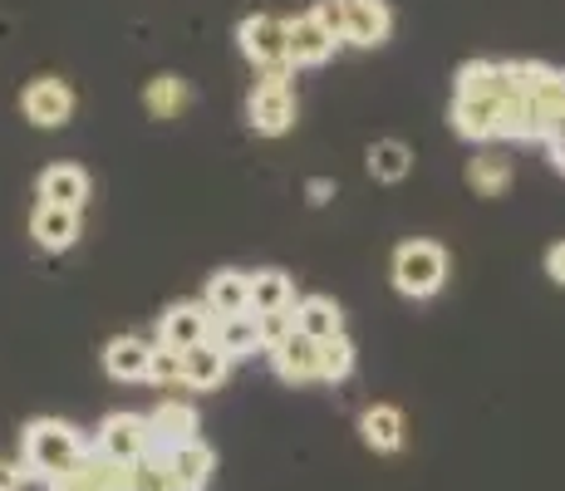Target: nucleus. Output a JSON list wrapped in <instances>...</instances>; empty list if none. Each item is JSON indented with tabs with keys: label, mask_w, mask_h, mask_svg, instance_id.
I'll use <instances>...</instances> for the list:
<instances>
[{
	"label": "nucleus",
	"mask_w": 565,
	"mask_h": 491,
	"mask_svg": "<svg viewBox=\"0 0 565 491\" xmlns=\"http://www.w3.org/2000/svg\"><path fill=\"white\" fill-rule=\"evenodd\" d=\"M148 364H153V344L138 340V334H118V340L104 344V369L118 384H138L148 378Z\"/></svg>",
	"instance_id": "f3484780"
},
{
	"label": "nucleus",
	"mask_w": 565,
	"mask_h": 491,
	"mask_svg": "<svg viewBox=\"0 0 565 491\" xmlns=\"http://www.w3.org/2000/svg\"><path fill=\"white\" fill-rule=\"evenodd\" d=\"M89 452H94L89 438H84L74 423H60V418H35L20 433V462H25V472L40 477V482L79 467Z\"/></svg>",
	"instance_id": "f257e3e1"
},
{
	"label": "nucleus",
	"mask_w": 565,
	"mask_h": 491,
	"mask_svg": "<svg viewBox=\"0 0 565 491\" xmlns=\"http://www.w3.org/2000/svg\"><path fill=\"white\" fill-rule=\"evenodd\" d=\"M270 369H276L280 378H286V384H315V378H320V344L310 340V334H290L286 344L280 349H270Z\"/></svg>",
	"instance_id": "4468645a"
},
{
	"label": "nucleus",
	"mask_w": 565,
	"mask_h": 491,
	"mask_svg": "<svg viewBox=\"0 0 565 491\" xmlns=\"http://www.w3.org/2000/svg\"><path fill=\"white\" fill-rule=\"evenodd\" d=\"M236 45H242V54L260 74L290 70V35H286V20L280 15H246L242 25H236Z\"/></svg>",
	"instance_id": "423d86ee"
},
{
	"label": "nucleus",
	"mask_w": 565,
	"mask_h": 491,
	"mask_svg": "<svg viewBox=\"0 0 565 491\" xmlns=\"http://www.w3.org/2000/svg\"><path fill=\"white\" fill-rule=\"evenodd\" d=\"M458 98H507V64L467 60L458 70Z\"/></svg>",
	"instance_id": "b1692460"
},
{
	"label": "nucleus",
	"mask_w": 565,
	"mask_h": 491,
	"mask_svg": "<svg viewBox=\"0 0 565 491\" xmlns=\"http://www.w3.org/2000/svg\"><path fill=\"white\" fill-rule=\"evenodd\" d=\"M369 172L379 182H404L413 172V148L398 138H379V143H369Z\"/></svg>",
	"instance_id": "bb28decb"
},
{
	"label": "nucleus",
	"mask_w": 565,
	"mask_h": 491,
	"mask_svg": "<svg viewBox=\"0 0 565 491\" xmlns=\"http://www.w3.org/2000/svg\"><path fill=\"white\" fill-rule=\"evenodd\" d=\"M286 35H290V70H315V64H324L334 50H340V40L324 35L315 15L286 20Z\"/></svg>",
	"instance_id": "2eb2a0df"
},
{
	"label": "nucleus",
	"mask_w": 565,
	"mask_h": 491,
	"mask_svg": "<svg viewBox=\"0 0 565 491\" xmlns=\"http://www.w3.org/2000/svg\"><path fill=\"white\" fill-rule=\"evenodd\" d=\"M188 104H192V84L188 79H178V74H158V79H148L143 108L153 118H178Z\"/></svg>",
	"instance_id": "a878e982"
},
{
	"label": "nucleus",
	"mask_w": 565,
	"mask_h": 491,
	"mask_svg": "<svg viewBox=\"0 0 565 491\" xmlns=\"http://www.w3.org/2000/svg\"><path fill=\"white\" fill-rule=\"evenodd\" d=\"M507 94L526 98L531 114L541 118V134L551 138V128L565 118V70L541 60H507Z\"/></svg>",
	"instance_id": "f03ea898"
},
{
	"label": "nucleus",
	"mask_w": 565,
	"mask_h": 491,
	"mask_svg": "<svg viewBox=\"0 0 565 491\" xmlns=\"http://www.w3.org/2000/svg\"><path fill=\"white\" fill-rule=\"evenodd\" d=\"M546 152H551V168H556L561 178H565V118H561L556 128H551V138H546Z\"/></svg>",
	"instance_id": "473e14b6"
},
{
	"label": "nucleus",
	"mask_w": 565,
	"mask_h": 491,
	"mask_svg": "<svg viewBox=\"0 0 565 491\" xmlns=\"http://www.w3.org/2000/svg\"><path fill=\"white\" fill-rule=\"evenodd\" d=\"M25 487H30L25 462H10V457H0V491H25Z\"/></svg>",
	"instance_id": "2f4dec72"
},
{
	"label": "nucleus",
	"mask_w": 565,
	"mask_h": 491,
	"mask_svg": "<svg viewBox=\"0 0 565 491\" xmlns=\"http://www.w3.org/2000/svg\"><path fill=\"white\" fill-rule=\"evenodd\" d=\"M467 188H472L477 196H507L512 192V158L482 148L472 162H467Z\"/></svg>",
	"instance_id": "4be33fe9"
},
{
	"label": "nucleus",
	"mask_w": 565,
	"mask_h": 491,
	"mask_svg": "<svg viewBox=\"0 0 565 491\" xmlns=\"http://www.w3.org/2000/svg\"><path fill=\"white\" fill-rule=\"evenodd\" d=\"M448 124L467 143H492L502 128V98H452Z\"/></svg>",
	"instance_id": "9d476101"
},
{
	"label": "nucleus",
	"mask_w": 565,
	"mask_h": 491,
	"mask_svg": "<svg viewBox=\"0 0 565 491\" xmlns=\"http://www.w3.org/2000/svg\"><path fill=\"white\" fill-rule=\"evenodd\" d=\"M30 236H35L45 250H70L74 242H79V212L40 202L35 212H30Z\"/></svg>",
	"instance_id": "a211bd4d"
},
{
	"label": "nucleus",
	"mask_w": 565,
	"mask_h": 491,
	"mask_svg": "<svg viewBox=\"0 0 565 491\" xmlns=\"http://www.w3.org/2000/svg\"><path fill=\"white\" fill-rule=\"evenodd\" d=\"M388 35H394L388 0H350V35H344V45L379 50V45H388Z\"/></svg>",
	"instance_id": "ddd939ff"
},
{
	"label": "nucleus",
	"mask_w": 565,
	"mask_h": 491,
	"mask_svg": "<svg viewBox=\"0 0 565 491\" xmlns=\"http://www.w3.org/2000/svg\"><path fill=\"white\" fill-rule=\"evenodd\" d=\"M296 310V280L286 270H256L252 276V314Z\"/></svg>",
	"instance_id": "393cba45"
},
{
	"label": "nucleus",
	"mask_w": 565,
	"mask_h": 491,
	"mask_svg": "<svg viewBox=\"0 0 565 491\" xmlns=\"http://www.w3.org/2000/svg\"><path fill=\"white\" fill-rule=\"evenodd\" d=\"M20 114L35 128H64L74 118V89L64 79H54V74H40L20 94Z\"/></svg>",
	"instance_id": "0eeeda50"
},
{
	"label": "nucleus",
	"mask_w": 565,
	"mask_h": 491,
	"mask_svg": "<svg viewBox=\"0 0 565 491\" xmlns=\"http://www.w3.org/2000/svg\"><path fill=\"white\" fill-rule=\"evenodd\" d=\"M310 15L320 20L324 35L340 40V45H344V35H350V0H315Z\"/></svg>",
	"instance_id": "c85d7f7f"
},
{
	"label": "nucleus",
	"mask_w": 565,
	"mask_h": 491,
	"mask_svg": "<svg viewBox=\"0 0 565 491\" xmlns=\"http://www.w3.org/2000/svg\"><path fill=\"white\" fill-rule=\"evenodd\" d=\"M212 310H206L202 300H182V305H168L158 320V344L178 349V354H188V349H198L212 340Z\"/></svg>",
	"instance_id": "6e6552de"
},
{
	"label": "nucleus",
	"mask_w": 565,
	"mask_h": 491,
	"mask_svg": "<svg viewBox=\"0 0 565 491\" xmlns=\"http://www.w3.org/2000/svg\"><path fill=\"white\" fill-rule=\"evenodd\" d=\"M546 276L556 280V286H565V242H556L546 250Z\"/></svg>",
	"instance_id": "f704fd0d"
},
{
	"label": "nucleus",
	"mask_w": 565,
	"mask_h": 491,
	"mask_svg": "<svg viewBox=\"0 0 565 491\" xmlns=\"http://www.w3.org/2000/svg\"><path fill=\"white\" fill-rule=\"evenodd\" d=\"M394 290L408 295V300H428V295L443 290L448 280V250L438 242H404L394 250Z\"/></svg>",
	"instance_id": "7ed1b4c3"
},
{
	"label": "nucleus",
	"mask_w": 565,
	"mask_h": 491,
	"mask_svg": "<svg viewBox=\"0 0 565 491\" xmlns=\"http://www.w3.org/2000/svg\"><path fill=\"white\" fill-rule=\"evenodd\" d=\"M256 324H260V349H280L296 334V310H276V314H256Z\"/></svg>",
	"instance_id": "7c9ffc66"
},
{
	"label": "nucleus",
	"mask_w": 565,
	"mask_h": 491,
	"mask_svg": "<svg viewBox=\"0 0 565 491\" xmlns=\"http://www.w3.org/2000/svg\"><path fill=\"white\" fill-rule=\"evenodd\" d=\"M350 374H354V344H350V334H340V340H324L320 344V378H324V384H344Z\"/></svg>",
	"instance_id": "cd10ccee"
},
{
	"label": "nucleus",
	"mask_w": 565,
	"mask_h": 491,
	"mask_svg": "<svg viewBox=\"0 0 565 491\" xmlns=\"http://www.w3.org/2000/svg\"><path fill=\"white\" fill-rule=\"evenodd\" d=\"M148 428H153V442L162 447V452H172V447H182V442H198L202 418H198V408H192V403L162 398L158 408L148 413Z\"/></svg>",
	"instance_id": "1a4fd4ad"
},
{
	"label": "nucleus",
	"mask_w": 565,
	"mask_h": 491,
	"mask_svg": "<svg viewBox=\"0 0 565 491\" xmlns=\"http://www.w3.org/2000/svg\"><path fill=\"white\" fill-rule=\"evenodd\" d=\"M202 305L212 310V320L252 314V276H246V270H216V276H206Z\"/></svg>",
	"instance_id": "9b49d317"
},
{
	"label": "nucleus",
	"mask_w": 565,
	"mask_h": 491,
	"mask_svg": "<svg viewBox=\"0 0 565 491\" xmlns=\"http://www.w3.org/2000/svg\"><path fill=\"white\" fill-rule=\"evenodd\" d=\"M246 124H252L260 138H280V134L296 128V89H290V70L260 74L252 98H246Z\"/></svg>",
	"instance_id": "20e7f679"
},
{
	"label": "nucleus",
	"mask_w": 565,
	"mask_h": 491,
	"mask_svg": "<svg viewBox=\"0 0 565 491\" xmlns=\"http://www.w3.org/2000/svg\"><path fill=\"white\" fill-rule=\"evenodd\" d=\"M296 330L310 334L315 344L340 340L344 334V310L330 300V295H306V300H296Z\"/></svg>",
	"instance_id": "6ab92c4d"
},
{
	"label": "nucleus",
	"mask_w": 565,
	"mask_h": 491,
	"mask_svg": "<svg viewBox=\"0 0 565 491\" xmlns=\"http://www.w3.org/2000/svg\"><path fill=\"white\" fill-rule=\"evenodd\" d=\"M360 438L369 452H398L408 438V423H404V408H394V403H369L360 413Z\"/></svg>",
	"instance_id": "f8f14e48"
},
{
	"label": "nucleus",
	"mask_w": 565,
	"mask_h": 491,
	"mask_svg": "<svg viewBox=\"0 0 565 491\" xmlns=\"http://www.w3.org/2000/svg\"><path fill=\"white\" fill-rule=\"evenodd\" d=\"M40 202L79 212V206L89 202V172H84L79 162H54V168L40 172Z\"/></svg>",
	"instance_id": "dca6fc26"
},
{
	"label": "nucleus",
	"mask_w": 565,
	"mask_h": 491,
	"mask_svg": "<svg viewBox=\"0 0 565 491\" xmlns=\"http://www.w3.org/2000/svg\"><path fill=\"white\" fill-rule=\"evenodd\" d=\"M153 428H148V413L138 418V413H108L99 423V438H94V452L108 457V462L118 467H134L143 462V457H153Z\"/></svg>",
	"instance_id": "39448f33"
},
{
	"label": "nucleus",
	"mask_w": 565,
	"mask_h": 491,
	"mask_svg": "<svg viewBox=\"0 0 565 491\" xmlns=\"http://www.w3.org/2000/svg\"><path fill=\"white\" fill-rule=\"evenodd\" d=\"M148 384L158 388H178L182 384V354L168 344H153V364H148Z\"/></svg>",
	"instance_id": "c756f323"
},
{
	"label": "nucleus",
	"mask_w": 565,
	"mask_h": 491,
	"mask_svg": "<svg viewBox=\"0 0 565 491\" xmlns=\"http://www.w3.org/2000/svg\"><path fill=\"white\" fill-rule=\"evenodd\" d=\"M212 344L222 349L226 359H252L256 349H260V324H256V314H232V320H216L212 324Z\"/></svg>",
	"instance_id": "5701e85b"
},
{
	"label": "nucleus",
	"mask_w": 565,
	"mask_h": 491,
	"mask_svg": "<svg viewBox=\"0 0 565 491\" xmlns=\"http://www.w3.org/2000/svg\"><path fill=\"white\" fill-rule=\"evenodd\" d=\"M168 467H172V477H178L182 491H206V482H212V472H216V452L202 438L182 442L168 452Z\"/></svg>",
	"instance_id": "aec40b11"
},
{
	"label": "nucleus",
	"mask_w": 565,
	"mask_h": 491,
	"mask_svg": "<svg viewBox=\"0 0 565 491\" xmlns=\"http://www.w3.org/2000/svg\"><path fill=\"white\" fill-rule=\"evenodd\" d=\"M306 196H310V206H324L334 196V178H310L306 182Z\"/></svg>",
	"instance_id": "72a5a7b5"
},
{
	"label": "nucleus",
	"mask_w": 565,
	"mask_h": 491,
	"mask_svg": "<svg viewBox=\"0 0 565 491\" xmlns=\"http://www.w3.org/2000/svg\"><path fill=\"white\" fill-rule=\"evenodd\" d=\"M226 369H232V359L222 354L212 340L198 344V349H188L182 354V388H222L226 384Z\"/></svg>",
	"instance_id": "412c9836"
}]
</instances>
